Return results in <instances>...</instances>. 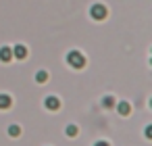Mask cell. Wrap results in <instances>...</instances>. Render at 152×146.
I'll return each instance as SVG.
<instances>
[{
	"mask_svg": "<svg viewBox=\"0 0 152 146\" xmlns=\"http://www.w3.org/2000/svg\"><path fill=\"white\" fill-rule=\"evenodd\" d=\"M67 65H71L73 69H81L86 65V56L79 50H69L67 52Z\"/></svg>",
	"mask_w": 152,
	"mask_h": 146,
	"instance_id": "obj_1",
	"label": "cell"
},
{
	"mask_svg": "<svg viewBox=\"0 0 152 146\" xmlns=\"http://www.w3.org/2000/svg\"><path fill=\"white\" fill-rule=\"evenodd\" d=\"M106 15H108V9H106L104 4L96 2V4L90 7V17H92L94 21H102V19H106Z\"/></svg>",
	"mask_w": 152,
	"mask_h": 146,
	"instance_id": "obj_2",
	"label": "cell"
},
{
	"mask_svg": "<svg viewBox=\"0 0 152 146\" xmlns=\"http://www.w3.org/2000/svg\"><path fill=\"white\" fill-rule=\"evenodd\" d=\"M11 50H13V59H19V61L27 59V46H23V44H17V46L11 48Z\"/></svg>",
	"mask_w": 152,
	"mask_h": 146,
	"instance_id": "obj_3",
	"label": "cell"
},
{
	"mask_svg": "<svg viewBox=\"0 0 152 146\" xmlns=\"http://www.w3.org/2000/svg\"><path fill=\"white\" fill-rule=\"evenodd\" d=\"M44 106H46L48 111H58V109H61V100H58L56 96H46Z\"/></svg>",
	"mask_w": 152,
	"mask_h": 146,
	"instance_id": "obj_4",
	"label": "cell"
},
{
	"mask_svg": "<svg viewBox=\"0 0 152 146\" xmlns=\"http://www.w3.org/2000/svg\"><path fill=\"white\" fill-rule=\"evenodd\" d=\"M0 61H2V63L13 61V50H11L9 46H2V48H0Z\"/></svg>",
	"mask_w": 152,
	"mask_h": 146,
	"instance_id": "obj_5",
	"label": "cell"
},
{
	"mask_svg": "<svg viewBox=\"0 0 152 146\" xmlns=\"http://www.w3.org/2000/svg\"><path fill=\"white\" fill-rule=\"evenodd\" d=\"M11 104H13V98H11L9 94H0V111L11 109Z\"/></svg>",
	"mask_w": 152,
	"mask_h": 146,
	"instance_id": "obj_6",
	"label": "cell"
},
{
	"mask_svg": "<svg viewBox=\"0 0 152 146\" xmlns=\"http://www.w3.org/2000/svg\"><path fill=\"white\" fill-rule=\"evenodd\" d=\"M117 111H119L121 115H125V117H127V115L131 113V106H129V102H125V100H123V102H119V104H117Z\"/></svg>",
	"mask_w": 152,
	"mask_h": 146,
	"instance_id": "obj_7",
	"label": "cell"
},
{
	"mask_svg": "<svg viewBox=\"0 0 152 146\" xmlns=\"http://www.w3.org/2000/svg\"><path fill=\"white\" fill-rule=\"evenodd\" d=\"M9 136H11V138H17V136H21V127H19L17 123H13V125L9 127Z\"/></svg>",
	"mask_w": 152,
	"mask_h": 146,
	"instance_id": "obj_8",
	"label": "cell"
},
{
	"mask_svg": "<svg viewBox=\"0 0 152 146\" xmlns=\"http://www.w3.org/2000/svg\"><path fill=\"white\" fill-rule=\"evenodd\" d=\"M102 106H104V109H113V106H115V98H113V96H104V98H102Z\"/></svg>",
	"mask_w": 152,
	"mask_h": 146,
	"instance_id": "obj_9",
	"label": "cell"
},
{
	"mask_svg": "<svg viewBox=\"0 0 152 146\" xmlns=\"http://www.w3.org/2000/svg\"><path fill=\"white\" fill-rule=\"evenodd\" d=\"M77 131H79V129H77V125H73V123L65 127V134H67V136H71V138H73V136H77Z\"/></svg>",
	"mask_w": 152,
	"mask_h": 146,
	"instance_id": "obj_10",
	"label": "cell"
},
{
	"mask_svg": "<svg viewBox=\"0 0 152 146\" xmlns=\"http://www.w3.org/2000/svg\"><path fill=\"white\" fill-rule=\"evenodd\" d=\"M46 79H48V73H46V71H38V73H36V81H38V84H44Z\"/></svg>",
	"mask_w": 152,
	"mask_h": 146,
	"instance_id": "obj_11",
	"label": "cell"
},
{
	"mask_svg": "<svg viewBox=\"0 0 152 146\" xmlns=\"http://www.w3.org/2000/svg\"><path fill=\"white\" fill-rule=\"evenodd\" d=\"M94 146H110V144H108V142H106V140H98V142H96V144H94Z\"/></svg>",
	"mask_w": 152,
	"mask_h": 146,
	"instance_id": "obj_12",
	"label": "cell"
},
{
	"mask_svg": "<svg viewBox=\"0 0 152 146\" xmlns=\"http://www.w3.org/2000/svg\"><path fill=\"white\" fill-rule=\"evenodd\" d=\"M150 136H152V127L148 125V127H146V138H150Z\"/></svg>",
	"mask_w": 152,
	"mask_h": 146,
	"instance_id": "obj_13",
	"label": "cell"
}]
</instances>
